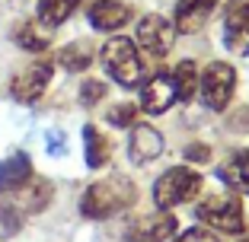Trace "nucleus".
Segmentation results:
<instances>
[{
	"mask_svg": "<svg viewBox=\"0 0 249 242\" xmlns=\"http://www.w3.org/2000/svg\"><path fill=\"white\" fill-rule=\"evenodd\" d=\"M138 198V188L128 176H109L93 182L80 198V210L87 220H109L118 210L131 207Z\"/></svg>",
	"mask_w": 249,
	"mask_h": 242,
	"instance_id": "f257e3e1",
	"label": "nucleus"
},
{
	"mask_svg": "<svg viewBox=\"0 0 249 242\" xmlns=\"http://www.w3.org/2000/svg\"><path fill=\"white\" fill-rule=\"evenodd\" d=\"M103 67L109 70V77L124 89H134L144 77V64H141V54H138V45L131 38H109L103 45Z\"/></svg>",
	"mask_w": 249,
	"mask_h": 242,
	"instance_id": "f03ea898",
	"label": "nucleus"
},
{
	"mask_svg": "<svg viewBox=\"0 0 249 242\" xmlns=\"http://www.w3.org/2000/svg\"><path fill=\"white\" fill-rule=\"evenodd\" d=\"M201 191V176L189 166H173L166 169L154 185V201L160 210H173V207L192 201Z\"/></svg>",
	"mask_w": 249,
	"mask_h": 242,
	"instance_id": "7ed1b4c3",
	"label": "nucleus"
},
{
	"mask_svg": "<svg viewBox=\"0 0 249 242\" xmlns=\"http://www.w3.org/2000/svg\"><path fill=\"white\" fill-rule=\"evenodd\" d=\"M195 217L208 226H214L217 233H227V236H240L246 233V217H243V204L240 198L233 194H214V198L201 201L195 207Z\"/></svg>",
	"mask_w": 249,
	"mask_h": 242,
	"instance_id": "20e7f679",
	"label": "nucleus"
},
{
	"mask_svg": "<svg viewBox=\"0 0 249 242\" xmlns=\"http://www.w3.org/2000/svg\"><path fill=\"white\" fill-rule=\"evenodd\" d=\"M233 89H236V70L224 61H214L208 67L201 80H198V93H201V102L205 109L211 112H224L233 99Z\"/></svg>",
	"mask_w": 249,
	"mask_h": 242,
	"instance_id": "39448f33",
	"label": "nucleus"
},
{
	"mask_svg": "<svg viewBox=\"0 0 249 242\" xmlns=\"http://www.w3.org/2000/svg\"><path fill=\"white\" fill-rule=\"evenodd\" d=\"M134 42L144 54L150 58H166L173 51V42H176V26L163 16L150 13L144 19H138V32H134Z\"/></svg>",
	"mask_w": 249,
	"mask_h": 242,
	"instance_id": "423d86ee",
	"label": "nucleus"
},
{
	"mask_svg": "<svg viewBox=\"0 0 249 242\" xmlns=\"http://www.w3.org/2000/svg\"><path fill=\"white\" fill-rule=\"evenodd\" d=\"M52 74H54L52 61H45V58L32 61L26 70H19V74L13 77V83H10V96H13L16 102H22V105L38 102L42 93L48 89V83H52Z\"/></svg>",
	"mask_w": 249,
	"mask_h": 242,
	"instance_id": "0eeeda50",
	"label": "nucleus"
},
{
	"mask_svg": "<svg viewBox=\"0 0 249 242\" xmlns=\"http://www.w3.org/2000/svg\"><path fill=\"white\" fill-rule=\"evenodd\" d=\"M179 99V89H176V77L160 70L147 80V86L141 89V105H144L147 115H163L169 105Z\"/></svg>",
	"mask_w": 249,
	"mask_h": 242,
	"instance_id": "6e6552de",
	"label": "nucleus"
},
{
	"mask_svg": "<svg viewBox=\"0 0 249 242\" xmlns=\"http://www.w3.org/2000/svg\"><path fill=\"white\" fill-rule=\"evenodd\" d=\"M224 45L233 51L249 48V0H230L224 7Z\"/></svg>",
	"mask_w": 249,
	"mask_h": 242,
	"instance_id": "1a4fd4ad",
	"label": "nucleus"
},
{
	"mask_svg": "<svg viewBox=\"0 0 249 242\" xmlns=\"http://www.w3.org/2000/svg\"><path fill=\"white\" fill-rule=\"evenodd\" d=\"M176 217L173 213H154V217H141L128 226L124 233V242H166L169 236L176 233Z\"/></svg>",
	"mask_w": 249,
	"mask_h": 242,
	"instance_id": "9d476101",
	"label": "nucleus"
},
{
	"mask_svg": "<svg viewBox=\"0 0 249 242\" xmlns=\"http://www.w3.org/2000/svg\"><path fill=\"white\" fill-rule=\"evenodd\" d=\"M163 153V137L157 128L150 125H134L131 128V140H128V156L134 166H147Z\"/></svg>",
	"mask_w": 249,
	"mask_h": 242,
	"instance_id": "9b49d317",
	"label": "nucleus"
},
{
	"mask_svg": "<svg viewBox=\"0 0 249 242\" xmlns=\"http://www.w3.org/2000/svg\"><path fill=\"white\" fill-rule=\"evenodd\" d=\"M131 19V7L122 0H93L89 3V26L99 32H115Z\"/></svg>",
	"mask_w": 249,
	"mask_h": 242,
	"instance_id": "f8f14e48",
	"label": "nucleus"
},
{
	"mask_svg": "<svg viewBox=\"0 0 249 242\" xmlns=\"http://www.w3.org/2000/svg\"><path fill=\"white\" fill-rule=\"evenodd\" d=\"M214 7L217 0H176V13H173L176 32H198Z\"/></svg>",
	"mask_w": 249,
	"mask_h": 242,
	"instance_id": "ddd939ff",
	"label": "nucleus"
},
{
	"mask_svg": "<svg viewBox=\"0 0 249 242\" xmlns=\"http://www.w3.org/2000/svg\"><path fill=\"white\" fill-rule=\"evenodd\" d=\"M26 182H32V162L26 153H13L10 160L0 162V194L19 191Z\"/></svg>",
	"mask_w": 249,
	"mask_h": 242,
	"instance_id": "4468645a",
	"label": "nucleus"
},
{
	"mask_svg": "<svg viewBox=\"0 0 249 242\" xmlns=\"http://www.w3.org/2000/svg\"><path fill=\"white\" fill-rule=\"evenodd\" d=\"M13 42L19 45L22 51H32V54H42L48 45H52V32L45 29L42 22H19L13 32Z\"/></svg>",
	"mask_w": 249,
	"mask_h": 242,
	"instance_id": "2eb2a0df",
	"label": "nucleus"
},
{
	"mask_svg": "<svg viewBox=\"0 0 249 242\" xmlns=\"http://www.w3.org/2000/svg\"><path fill=\"white\" fill-rule=\"evenodd\" d=\"M217 178L240 194H249V153H236L217 169Z\"/></svg>",
	"mask_w": 249,
	"mask_h": 242,
	"instance_id": "dca6fc26",
	"label": "nucleus"
},
{
	"mask_svg": "<svg viewBox=\"0 0 249 242\" xmlns=\"http://www.w3.org/2000/svg\"><path fill=\"white\" fill-rule=\"evenodd\" d=\"M83 150H87V166L89 169L106 166V162H109V156H112L109 140H106V134L99 131L96 125H87V128H83Z\"/></svg>",
	"mask_w": 249,
	"mask_h": 242,
	"instance_id": "f3484780",
	"label": "nucleus"
},
{
	"mask_svg": "<svg viewBox=\"0 0 249 242\" xmlns=\"http://www.w3.org/2000/svg\"><path fill=\"white\" fill-rule=\"evenodd\" d=\"M77 7H80V0H38V22L45 29H54L71 19Z\"/></svg>",
	"mask_w": 249,
	"mask_h": 242,
	"instance_id": "a211bd4d",
	"label": "nucleus"
},
{
	"mask_svg": "<svg viewBox=\"0 0 249 242\" xmlns=\"http://www.w3.org/2000/svg\"><path fill=\"white\" fill-rule=\"evenodd\" d=\"M93 48H89L87 42H71L64 45L58 51V64L64 67V70H71V74H80V70H87L89 64H93Z\"/></svg>",
	"mask_w": 249,
	"mask_h": 242,
	"instance_id": "6ab92c4d",
	"label": "nucleus"
},
{
	"mask_svg": "<svg viewBox=\"0 0 249 242\" xmlns=\"http://www.w3.org/2000/svg\"><path fill=\"white\" fill-rule=\"evenodd\" d=\"M48 201H52V182H26L19 188V201H16V207H22V210H45L48 207Z\"/></svg>",
	"mask_w": 249,
	"mask_h": 242,
	"instance_id": "aec40b11",
	"label": "nucleus"
},
{
	"mask_svg": "<svg viewBox=\"0 0 249 242\" xmlns=\"http://www.w3.org/2000/svg\"><path fill=\"white\" fill-rule=\"evenodd\" d=\"M173 77H176L179 99H192V93L198 89V64L195 61H182V64H176Z\"/></svg>",
	"mask_w": 249,
	"mask_h": 242,
	"instance_id": "412c9836",
	"label": "nucleus"
},
{
	"mask_svg": "<svg viewBox=\"0 0 249 242\" xmlns=\"http://www.w3.org/2000/svg\"><path fill=\"white\" fill-rule=\"evenodd\" d=\"M22 229V210L16 204L0 201V239H13Z\"/></svg>",
	"mask_w": 249,
	"mask_h": 242,
	"instance_id": "4be33fe9",
	"label": "nucleus"
},
{
	"mask_svg": "<svg viewBox=\"0 0 249 242\" xmlns=\"http://www.w3.org/2000/svg\"><path fill=\"white\" fill-rule=\"evenodd\" d=\"M106 99V83L103 80H83L80 83V105L93 109L96 102H103Z\"/></svg>",
	"mask_w": 249,
	"mask_h": 242,
	"instance_id": "5701e85b",
	"label": "nucleus"
},
{
	"mask_svg": "<svg viewBox=\"0 0 249 242\" xmlns=\"http://www.w3.org/2000/svg\"><path fill=\"white\" fill-rule=\"evenodd\" d=\"M134 115H138V109L128 105V102H118V105H112V109L106 112L109 125H115V128H131L134 125Z\"/></svg>",
	"mask_w": 249,
	"mask_h": 242,
	"instance_id": "b1692460",
	"label": "nucleus"
},
{
	"mask_svg": "<svg viewBox=\"0 0 249 242\" xmlns=\"http://www.w3.org/2000/svg\"><path fill=\"white\" fill-rule=\"evenodd\" d=\"M176 242H220V239L211 233V229H198L195 226V229H189V233H182Z\"/></svg>",
	"mask_w": 249,
	"mask_h": 242,
	"instance_id": "393cba45",
	"label": "nucleus"
},
{
	"mask_svg": "<svg viewBox=\"0 0 249 242\" xmlns=\"http://www.w3.org/2000/svg\"><path fill=\"white\" fill-rule=\"evenodd\" d=\"M208 156H211V150L205 144H189L185 147V160L189 162H208Z\"/></svg>",
	"mask_w": 249,
	"mask_h": 242,
	"instance_id": "a878e982",
	"label": "nucleus"
},
{
	"mask_svg": "<svg viewBox=\"0 0 249 242\" xmlns=\"http://www.w3.org/2000/svg\"><path fill=\"white\" fill-rule=\"evenodd\" d=\"M45 144H48V153H52V156L64 153V134H61V131H48V134H45Z\"/></svg>",
	"mask_w": 249,
	"mask_h": 242,
	"instance_id": "bb28decb",
	"label": "nucleus"
},
{
	"mask_svg": "<svg viewBox=\"0 0 249 242\" xmlns=\"http://www.w3.org/2000/svg\"><path fill=\"white\" fill-rule=\"evenodd\" d=\"M240 242H249V236H243V239H240Z\"/></svg>",
	"mask_w": 249,
	"mask_h": 242,
	"instance_id": "cd10ccee",
	"label": "nucleus"
},
{
	"mask_svg": "<svg viewBox=\"0 0 249 242\" xmlns=\"http://www.w3.org/2000/svg\"><path fill=\"white\" fill-rule=\"evenodd\" d=\"M246 153H249V150H246Z\"/></svg>",
	"mask_w": 249,
	"mask_h": 242,
	"instance_id": "c85d7f7f",
	"label": "nucleus"
}]
</instances>
